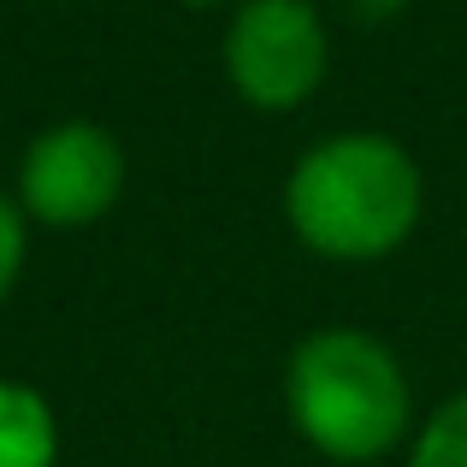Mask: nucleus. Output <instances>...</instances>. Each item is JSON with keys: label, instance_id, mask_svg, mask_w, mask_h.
I'll return each instance as SVG.
<instances>
[{"label": "nucleus", "instance_id": "f03ea898", "mask_svg": "<svg viewBox=\"0 0 467 467\" xmlns=\"http://www.w3.org/2000/svg\"><path fill=\"white\" fill-rule=\"evenodd\" d=\"M290 426L326 462H379L409 438L414 390L402 361L361 326H326L290 349L285 361Z\"/></svg>", "mask_w": 467, "mask_h": 467}, {"label": "nucleus", "instance_id": "0eeeda50", "mask_svg": "<svg viewBox=\"0 0 467 467\" xmlns=\"http://www.w3.org/2000/svg\"><path fill=\"white\" fill-rule=\"evenodd\" d=\"M24 249H30V237H24V207L0 190V302L12 296V285H18V273H24Z\"/></svg>", "mask_w": 467, "mask_h": 467}, {"label": "nucleus", "instance_id": "20e7f679", "mask_svg": "<svg viewBox=\"0 0 467 467\" xmlns=\"http://www.w3.org/2000/svg\"><path fill=\"white\" fill-rule=\"evenodd\" d=\"M119 195H125V149L95 119H59L36 130L18 160V207L36 225L83 231L113 213Z\"/></svg>", "mask_w": 467, "mask_h": 467}, {"label": "nucleus", "instance_id": "39448f33", "mask_svg": "<svg viewBox=\"0 0 467 467\" xmlns=\"http://www.w3.org/2000/svg\"><path fill=\"white\" fill-rule=\"evenodd\" d=\"M59 420L54 402L24 379H0V467H54Z\"/></svg>", "mask_w": 467, "mask_h": 467}, {"label": "nucleus", "instance_id": "7ed1b4c3", "mask_svg": "<svg viewBox=\"0 0 467 467\" xmlns=\"http://www.w3.org/2000/svg\"><path fill=\"white\" fill-rule=\"evenodd\" d=\"M219 59L237 101L261 113H296L331 71V36L308 0H243L225 24Z\"/></svg>", "mask_w": 467, "mask_h": 467}, {"label": "nucleus", "instance_id": "423d86ee", "mask_svg": "<svg viewBox=\"0 0 467 467\" xmlns=\"http://www.w3.org/2000/svg\"><path fill=\"white\" fill-rule=\"evenodd\" d=\"M409 467H467V390H456V397L414 432Z\"/></svg>", "mask_w": 467, "mask_h": 467}, {"label": "nucleus", "instance_id": "f257e3e1", "mask_svg": "<svg viewBox=\"0 0 467 467\" xmlns=\"http://www.w3.org/2000/svg\"><path fill=\"white\" fill-rule=\"evenodd\" d=\"M426 207L420 160L385 130H337L285 178V219L326 261H385L414 237Z\"/></svg>", "mask_w": 467, "mask_h": 467}]
</instances>
